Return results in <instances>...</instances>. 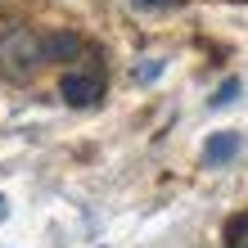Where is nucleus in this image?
I'll return each mask as SVG.
<instances>
[{"label":"nucleus","mask_w":248,"mask_h":248,"mask_svg":"<svg viewBox=\"0 0 248 248\" xmlns=\"http://www.w3.org/2000/svg\"><path fill=\"white\" fill-rule=\"evenodd\" d=\"M59 95L72 108H91V104H99V95H104V77H99V72H68L59 81Z\"/></svg>","instance_id":"f03ea898"},{"label":"nucleus","mask_w":248,"mask_h":248,"mask_svg":"<svg viewBox=\"0 0 248 248\" xmlns=\"http://www.w3.org/2000/svg\"><path fill=\"white\" fill-rule=\"evenodd\" d=\"M226 235H230V239H244V235H248V212H244V217H235V221H230V230H226Z\"/></svg>","instance_id":"0eeeda50"},{"label":"nucleus","mask_w":248,"mask_h":248,"mask_svg":"<svg viewBox=\"0 0 248 248\" xmlns=\"http://www.w3.org/2000/svg\"><path fill=\"white\" fill-rule=\"evenodd\" d=\"M136 9H176L181 0H131Z\"/></svg>","instance_id":"423d86ee"},{"label":"nucleus","mask_w":248,"mask_h":248,"mask_svg":"<svg viewBox=\"0 0 248 248\" xmlns=\"http://www.w3.org/2000/svg\"><path fill=\"white\" fill-rule=\"evenodd\" d=\"M158 68H163V63H140V68H136V81H149V77H158Z\"/></svg>","instance_id":"6e6552de"},{"label":"nucleus","mask_w":248,"mask_h":248,"mask_svg":"<svg viewBox=\"0 0 248 248\" xmlns=\"http://www.w3.org/2000/svg\"><path fill=\"white\" fill-rule=\"evenodd\" d=\"M0 212H5V199H0Z\"/></svg>","instance_id":"1a4fd4ad"},{"label":"nucleus","mask_w":248,"mask_h":248,"mask_svg":"<svg viewBox=\"0 0 248 248\" xmlns=\"http://www.w3.org/2000/svg\"><path fill=\"white\" fill-rule=\"evenodd\" d=\"M239 149H244L239 131H221V136H212L208 144H203V163H208V167H221V163H230Z\"/></svg>","instance_id":"20e7f679"},{"label":"nucleus","mask_w":248,"mask_h":248,"mask_svg":"<svg viewBox=\"0 0 248 248\" xmlns=\"http://www.w3.org/2000/svg\"><path fill=\"white\" fill-rule=\"evenodd\" d=\"M41 50H46V63H68V59H77V54H81V36L50 32V36H41Z\"/></svg>","instance_id":"7ed1b4c3"},{"label":"nucleus","mask_w":248,"mask_h":248,"mask_svg":"<svg viewBox=\"0 0 248 248\" xmlns=\"http://www.w3.org/2000/svg\"><path fill=\"white\" fill-rule=\"evenodd\" d=\"M230 99H239V81H235V77H230V81L221 86V91L212 95V108H221V104H230Z\"/></svg>","instance_id":"39448f33"},{"label":"nucleus","mask_w":248,"mask_h":248,"mask_svg":"<svg viewBox=\"0 0 248 248\" xmlns=\"http://www.w3.org/2000/svg\"><path fill=\"white\" fill-rule=\"evenodd\" d=\"M41 63H46V50H41V36L32 27H9L0 36V72L9 81H27Z\"/></svg>","instance_id":"f257e3e1"}]
</instances>
